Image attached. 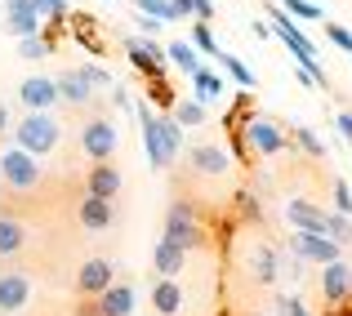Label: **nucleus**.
I'll list each match as a JSON object with an SVG mask.
<instances>
[{
	"label": "nucleus",
	"instance_id": "1a4fd4ad",
	"mask_svg": "<svg viewBox=\"0 0 352 316\" xmlns=\"http://www.w3.org/2000/svg\"><path fill=\"white\" fill-rule=\"evenodd\" d=\"M32 294H36V281L23 263H5L0 267V316H18L32 308Z\"/></svg>",
	"mask_w": 352,
	"mask_h": 316
},
{
	"label": "nucleus",
	"instance_id": "c756f323",
	"mask_svg": "<svg viewBox=\"0 0 352 316\" xmlns=\"http://www.w3.org/2000/svg\"><path fill=\"white\" fill-rule=\"evenodd\" d=\"M281 9L290 18H308V23H326V14H321V5H312V0H281Z\"/></svg>",
	"mask_w": 352,
	"mask_h": 316
},
{
	"label": "nucleus",
	"instance_id": "bb28decb",
	"mask_svg": "<svg viewBox=\"0 0 352 316\" xmlns=\"http://www.w3.org/2000/svg\"><path fill=\"white\" fill-rule=\"evenodd\" d=\"M54 54V41L45 32H36V36H18V58H50Z\"/></svg>",
	"mask_w": 352,
	"mask_h": 316
},
{
	"label": "nucleus",
	"instance_id": "f704fd0d",
	"mask_svg": "<svg viewBox=\"0 0 352 316\" xmlns=\"http://www.w3.org/2000/svg\"><path fill=\"white\" fill-rule=\"evenodd\" d=\"M326 36H330V45H339L344 54H352V32H348V27H339V23H326Z\"/></svg>",
	"mask_w": 352,
	"mask_h": 316
},
{
	"label": "nucleus",
	"instance_id": "dca6fc26",
	"mask_svg": "<svg viewBox=\"0 0 352 316\" xmlns=\"http://www.w3.org/2000/svg\"><path fill=\"white\" fill-rule=\"evenodd\" d=\"M27 245H32V227H27L18 214L0 210V263H14V258H23Z\"/></svg>",
	"mask_w": 352,
	"mask_h": 316
},
{
	"label": "nucleus",
	"instance_id": "0eeeda50",
	"mask_svg": "<svg viewBox=\"0 0 352 316\" xmlns=\"http://www.w3.org/2000/svg\"><path fill=\"white\" fill-rule=\"evenodd\" d=\"M63 138V120L54 111H27L23 120L14 125V143L32 156H50Z\"/></svg>",
	"mask_w": 352,
	"mask_h": 316
},
{
	"label": "nucleus",
	"instance_id": "412c9836",
	"mask_svg": "<svg viewBox=\"0 0 352 316\" xmlns=\"http://www.w3.org/2000/svg\"><path fill=\"white\" fill-rule=\"evenodd\" d=\"M285 223L303 232H326V210L308 196H294V201H285Z\"/></svg>",
	"mask_w": 352,
	"mask_h": 316
},
{
	"label": "nucleus",
	"instance_id": "72a5a7b5",
	"mask_svg": "<svg viewBox=\"0 0 352 316\" xmlns=\"http://www.w3.org/2000/svg\"><path fill=\"white\" fill-rule=\"evenodd\" d=\"M330 196H335V210L339 214H352V192L344 179H330Z\"/></svg>",
	"mask_w": 352,
	"mask_h": 316
},
{
	"label": "nucleus",
	"instance_id": "6e6552de",
	"mask_svg": "<svg viewBox=\"0 0 352 316\" xmlns=\"http://www.w3.org/2000/svg\"><path fill=\"white\" fill-rule=\"evenodd\" d=\"M183 174H188L192 183H223L228 174H232V156L219 143H192L188 161H183Z\"/></svg>",
	"mask_w": 352,
	"mask_h": 316
},
{
	"label": "nucleus",
	"instance_id": "c85d7f7f",
	"mask_svg": "<svg viewBox=\"0 0 352 316\" xmlns=\"http://www.w3.org/2000/svg\"><path fill=\"white\" fill-rule=\"evenodd\" d=\"M326 236H335L339 245H352V214L326 210Z\"/></svg>",
	"mask_w": 352,
	"mask_h": 316
},
{
	"label": "nucleus",
	"instance_id": "58836bf2",
	"mask_svg": "<svg viewBox=\"0 0 352 316\" xmlns=\"http://www.w3.org/2000/svg\"><path fill=\"white\" fill-rule=\"evenodd\" d=\"M138 27H143V36H156V32H161V18H138Z\"/></svg>",
	"mask_w": 352,
	"mask_h": 316
},
{
	"label": "nucleus",
	"instance_id": "39448f33",
	"mask_svg": "<svg viewBox=\"0 0 352 316\" xmlns=\"http://www.w3.org/2000/svg\"><path fill=\"white\" fill-rule=\"evenodd\" d=\"M76 147H80V156H89V165L116 156V116L107 111V103L85 111V120L76 129Z\"/></svg>",
	"mask_w": 352,
	"mask_h": 316
},
{
	"label": "nucleus",
	"instance_id": "2eb2a0df",
	"mask_svg": "<svg viewBox=\"0 0 352 316\" xmlns=\"http://www.w3.org/2000/svg\"><path fill=\"white\" fill-rule=\"evenodd\" d=\"M317 294H321V308H335L352 294V267L344 258L335 263H321V276H317Z\"/></svg>",
	"mask_w": 352,
	"mask_h": 316
},
{
	"label": "nucleus",
	"instance_id": "f8f14e48",
	"mask_svg": "<svg viewBox=\"0 0 352 316\" xmlns=\"http://www.w3.org/2000/svg\"><path fill=\"white\" fill-rule=\"evenodd\" d=\"M72 316H134V285L129 281H112L103 294L94 299H80Z\"/></svg>",
	"mask_w": 352,
	"mask_h": 316
},
{
	"label": "nucleus",
	"instance_id": "4be33fe9",
	"mask_svg": "<svg viewBox=\"0 0 352 316\" xmlns=\"http://www.w3.org/2000/svg\"><path fill=\"white\" fill-rule=\"evenodd\" d=\"M152 267H156V276H183V267H188V249H179L174 240H156V249H152Z\"/></svg>",
	"mask_w": 352,
	"mask_h": 316
},
{
	"label": "nucleus",
	"instance_id": "c9c22d12",
	"mask_svg": "<svg viewBox=\"0 0 352 316\" xmlns=\"http://www.w3.org/2000/svg\"><path fill=\"white\" fill-rule=\"evenodd\" d=\"M80 71H85V80H94L98 89H112V76H107V67H98V63H80Z\"/></svg>",
	"mask_w": 352,
	"mask_h": 316
},
{
	"label": "nucleus",
	"instance_id": "ddd939ff",
	"mask_svg": "<svg viewBox=\"0 0 352 316\" xmlns=\"http://www.w3.org/2000/svg\"><path fill=\"white\" fill-rule=\"evenodd\" d=\"M112 281H116L112 258H85V263L76 267V276H72V294H76V299H94V294H103Z\"/></svg>",
	"mask_w": 352,
	"mask_h": 316
},
{
	"label": "nucleus",
	"instance_id": "79ce46f5",
	"mask_svg": "<svg viewBox=\"0 0 352 316\" xmlns=\"http://www.w3.org/2000/svg\"><path fill=\"white\" fill-rule=\"evenodd\" d=\"M245 316H267V312H254V308H250V312H245Z\"/></svg>",
	"mask_w": 352,
	"mask_h": 316
},
{
	"label": "nucleus",
	"instance_id": "f3484780",
	"mask_svg": "<svg viewBox=\"0 0 352 316\" xmlns=\"http://www.w3.org/2000/svg\"><path fill=\"white\" fill-rule=\"evenodd\" d=\"M80 188L89 192V196H107V201H116L120 196V188H125V174L116 170V161H94L85 170V179H80Z\"/></svg>",
	"mask_w": 352,
	"mask_h": 316
},
{
	"label": "nucleus",
	"instance_id": "393cba45",
	"mask_svg": "<svg viewBox=\"0 0 352 316\" xmlns=\"http://www.w3.org/2000/svg\"><path fill=\"white\" fill-rule=\"evenodd\" d=\"M165 63H174L183 76H192V71L201 67V63H197V45H192V41H170V45H165Z\"/></svg>",
	"mask_w": 352,
	"mask_h": 316
},
{
	"label": "nucleus",
	"instance_id": "a211bd4d",
	"mask_svg": "<svg viewBox=\"0 0 352 316\" xmlns=\"http://www.w3.org/2000/svg\"><path fill=\"white\" fill-rule=\"evenodd\" d=\"M125 54H129V63H134V71H143V76L165 71V49L152 41V36H129V41H125Z\"/></svg>",
	"mask_w": 352,
	"mask_h": 316
},
{
	"label": "nucleus",
	"instance_id": "f03ea898",
	"mask_svg": "<svg viewBox=\"0 0 352 316\" xmlns=\"http://www.w3.org/2000/svg\"><path fill=\"white\" fill-rule=\"evenodd\" d=\"M206 210L210 205H197L188 196H174L170 210H165V240H174L179 249H214V236H210V223H206Z\"/></svg>",
	"mask_w": 352,
	"mask_h": 316
},
{
	"label": "nucleus",
	"instance_id": "5701e85b",
	"mask_svg": "<svg viewBox=\"0 0 352 316\" xmlns=\"http://www.w3.org/2000/svg\"><path fill=\"white\" fill-rule=\"evenodd\" d=\"M290 147H299L303 156H308V161H321L326 165L330 161V152H326V143H321L317 134H312L308 125H299V120H290Z\"/></svg>",
	"mask_w": 352,
	"mask_h": 316
},
{
	"label": "nucleus",
	"instance_id": "ea45409f",
	"mask_svg": "<svg viewBox=\"0 0 352 316\" xmlns=\"http://www.w3.org/2000/svg\"><path fill=\"white\" fill-rule=\"evenodd\" d=\"M5 129H14V120H9V103L0 98V134H5Z\"/></svg>",
	"mask_w": 352,
	"mask_h": 316
},
{
	"label": "nucleus",
	"instance_id": "473e14b6",
	"mask_svg": "<svg viewBox=\"0 0 352 316\" xmlns=\"http://www.w3.org/2000/svg\"><path fill=\"white\" fill-rule=\"evenodd\" d=\"M134 5H138V14H147V18L174 23V5H170V0H134Z\"/></svg>",
	"mask_w": 352,
	"mask_h": 316
},
{
	"label": "nucleus",
	"instance_id": "7ed1b4c3",
	"mask_svg": "<svg viewBox=\"0 0 352 316\" xmlns=\"http://www.w3.org/2000/svg\"><path fill=\"white\" fill-rule=\"evenodd\" d=\"M267 18H272V23H267V27H272V36L294 54V63H299V67L312 76V85H317V89H330V76H326V67H321V58H317V45L299 32V23H294L285 9H267Z\"/></svg>",
	"mask_w": 352,
	"mask_h": 316
},
{
	"label": "nucleus",
	"instance_id": "aec40b11",
	"mask_svg": "<svg viewBox=\"0 0 352 316\" xmlns=\"http://www.w3.org/2000/svg\"><path fill=\"white\" fill-rule=\"evenodd\" d=\"M183 303H188V294H183L179 276H156V281H152V308H156V316H179Z\"/></svg>",
	"mask_w": 352,
	"mask_h": 316
},
{
	"label": "nucleus",
	"instance_id": "cd10ccee",
	"mask_svg": "<svg viewBox=\"0 0 352 316\" xmlns=\"http://www.w3.org/2000/svg\"><path fill=\"white\" fill-rule=\"evenodd\" d=\"M170 116L179 120V125H206V103H197V98H179V103L170 107Z\"/></svg>",
	"mask_w": 352,
	"mask_h": 316
},
{
	"label": "nucleus",
	"instance_id": "a19ab883",
	"mask_svg": "<svg viewBox=\"0 0 352 316\" xmlns=\"http://www.w3.org/2000/svg\"><path fill=\"white\" fill-rule=\"evenodd\" d=\"M50 5H54V9H58V14H67V0H50Z\"/></svg>",
	"mask_w": 352,
	"mask_h": 316
},
{
	"label": "nucleus",
	"instance_id": "7c9ffc66",
	"mask_svg": "<svg viewBox=\"0 0 352 316\" xmlns=\"http://www.w3.org/2000/svg\"><path fill=\"white\" fill-rule=\"evenodd\" d=\"M272 312L276 316H312L308 303H303L299 294H276V299H272Z\"/></svg>",
	"mask_w": 352,
	"mask_h": 316
},
{
	"label": "nucleus",
	"instance_id": "2f4dec72",
	"mask_svg": "<svg viewBox=\"0 0 352 316\" xmlns=\"http://www.w3.org/2000/svg\"><path fill=\"white\" fill-rule=\"evenodd\" d=\"M192 45H197V54H210V58L219 54V41H214V32H210V23L192 27Z\"/></svg>",
	"mask_w": 352,
	"mask_h": 316
},
{
	"label": "nucleus",
	"instance_id": "a878e982",
	"mask_svg": "<svg viewBox=\"0 0 352 316\" xmlns=\"http://www.w3.org/2000/svg\"><path fill=\"white\" fill-rule=\"evenodd\" d=\"M214 63H219V67H223V71H228V76H232V80H236V85H241V89H254V71H250V67H245V63H241V58H236V54H223V49H219V54H214Z\"/></svg>",
	"mask_w": 352,
	"mask_h": 316
},
{
	"label": "nucleus",
	"instance_id": "9d476101",
	"mask_svg": "<svg viewBox=\"0 0 352 316\" xmlns=\"http://www.w3.org/2000/svg\"><path fill=\"white\" fill-rule=\"evenodd\" d=\"M54 85H58V103L67 107V111H80V116H85L89 107L103 103V89H98L94 80H85V71H80V67L58 71V76H54Z\"/></svg>",
	"mask_w": 352,
	"mask_h": 316
},
{
	"label": "nucleus",
	"instance_id": "4c0bfd02",
	"mask_svg": "<svg viewBox=\"0 0 352 316\" xmlns=\"http://www.w3.org/2000/svg\"><path fill=\"white\" fill-rule=\"evenodd\" d=\"M174 5V18H197V5L192 0H170Z\"/></svg>",
	"mask_w": 352,
	"mask_h": 316
},
{
	"label": "nucleus",
	"instance_id": "4468645a",
	"mask_svg": "<svg viewBox=\"0 0 352 316\" xmlns=\"http://www.w3.org/2000/svg\"><path fill=\"white\" fill-rule=\"evenodd\" d=\"M76 223H80V232H89V236H103V232H112V227H116V201L80 192V201H76Z\"/></svg>",
	"mask_w": 352,
	"mask_h": 316
},
{
	"label": "nucleus",
	"instance_id": "b1692460",
	"mask_svg": "<svg viewBox=\"0 0 352 316\" xmlns=\"http://www.w3.org/2000/svg\"><path fill=\"white\" fill-rule=\"evenodd\" d=\"M192 85H197V103H219L223 98V76L219 71H206V67H197L192 71Z\"/></svg>",
	"mask_w": 352,
	"mask_h": 316
},
{
	"label": "nucleus",
	"instance_id": "e433bc0d",
	"mask_svg": "<svg viewBox=\"0 0 352 316\" xmlns=\"http://www.w3.org/2000/svg\"><path fill=\"white\" fill-rule=\"evenodd\" d=\"M339 134H344V143L352 152V107H339Z\"/></svg>",
	"mask_w": 352,
	"mask_h": 316
},
{
	"label": "nucleus",
	"instance_id": "f257e3e1",
	"mask_svg": "<svg viewBox=\"0 0 352 316\" xmlns=\"http://www.w3.org/2000/svg\"><path fill=\"white\" fill-rule=\"evenodd\" d=\"M134 107H138V129H143L147 165H152L156 174L174 170V161H179V147H183V125H179L174 116H156L147 98H138Z\"/></svg>",
	"mask_w": 352,
	"mask_h": 316
},
{
	"label": "nucleus",
	"instance_id": "9b49d317",
	"mask_svg": "<svg viewBox=\"0 0 352 316\" xmlns=\"http://www.w3.org/2000/svg\"><path fill=\"white\" fill-rule=\"evenodd\" d=\"M285 249H294V254L303 258V263L321 267V263H335V258H344V245H339L335 236H326V232H285Z\"/></svg>",
	"mask_w": 352,
	"mask_h": 316
},
{
	"label": "nucleus",
	"instance_id": "20e7f679",
	"mask_svg": "<svg viewBox=\"0 0 352 316\" xmlns=\"http://www.w3.org/2000/svg\"><path fill=\"white\" fill-rule=\"evenodd\" d=\"M241 281L250 294H267L281 281V245L267 236H250L245 258H241Z\"/></svg>",
	"mask_w": 352,
	"mask_h": 316
},
{
	"label": "nucleus",
	"instance_id": "6ab92c4d",
	"mask_svg": "<svg viewBox=\"0 0 352 316\" xmlns=\"http://www.w3.org/2000/svg\"><path fill=\"white\" fill-rule=\"evenodd\" d=\"M18 103L27 111H50L58 103V85H54V76H27L23 85H18Z\"/></svg>",
	"mask_w": 352,
	"mask_h": 316
},
{
	"label": "nucleus",
	"instance_id": "423d86ee",
	"mask_svg": "<svg viewBox=\"0 0 352 316\" xmlns=\"http://www.w3.org/2000/svg\"><path fill=\"white\" fill-rule=\"evenodd\" d=\"M41 156L23 152V147H5L0 152V188H5V196H27V192L41 188Z\"/></svg>",
	"mask_w": 352,
	"mask_h": 316
}]
</instances>
